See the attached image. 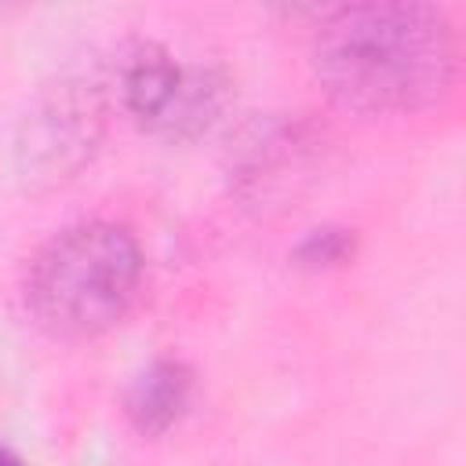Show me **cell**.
<instances>
[{"instance_id":"cell-1","label":"cell","mask_w":466,"mask_h":466,"mask_svg":"<svg viewBox=\"0 0 466 466\" xmlns=\"http://www.w3.org/2000/svg\"><path fill=\"white\" fill-rule=\"evenodd\" d=\"M309 62L317 84L346 109L419 113L451 95L459 47L441 7L364 0L320 18Z\"/></svg>"},{"instance_id":"cell-2","label":"cell","mask_w":466,"mask_h":466,"mask_svg":"<svg viewBox=\"0 0 466 466\" xmlns=\"http://www.w3.org/2000/svg\"><path fill=\"white\" fill-rule=\"evenodd\" d=\"M142 284L135 233L109 218H84L40 244L25 269V306L55 339H95L120 324Z\"/></svg>"},{"instance_id":"cell-3","label":"cell","mask_w":466,"mask_h":466,"mask_svg":"<svg viewBox=\"0 0 466 466\" xmlns=\"http://www.w3.org/2000/svg\"><path fill=\"white\" fill-rule=\"evenodd\" d=\"M106 127V102L98 76H62L44 87L18 124L15 167L25 186L51 189L80 175L95 157Z\"/></svg>"},{"instance_id":"cell-4","label":"cell","mask_w":466,"mask_h":466,"mask_svg":"<svg viewBox=\"0 0 466 466\" xmlns=\"http://www.w3.org/2000/svg\"><path fill=\"white\" fill-rule=\"evenodd\" d=\"M182 69L175 55L157 40H135L120 51L116 62V91L120 106L149 127H164V116L182 87Z\"/></svg>"},{"instance_id":"cell-5","label":"cell","mask_w":466,"mask_h":466,"mask_svg":"<svg viewBox=\"0 0 466 466\" xmlns=\"http://www.w3.org/2000/svg\"><path fill=\"white\" fill-rule=\"evenodd\" d=\"M189 397H193L189 364L175 357H157L127 386L124 411L142 437H160L182 419V411L189 408Z\"/></svg>"},{"instance_id":"cell-6","label":"cell","mask_w":466,"mask_h":466,"mask_svg":"<svg viewBox=\"0 0 466 466\" xmlns=\"http://www.w3.org/2000/svg\"><path fill=\"white\" fill-rule=\"evenodd\" d=\"M353 251V229H342V226H320L313 233H306L295 248V262L299 266H335L342 262L346 255Z\"/></svg>"},{"instance_id":"cell-7","label":"cell","mask_w":466,"mask_h":466,"mask_svg":"<svg viewBox=\"0 0 466 466\" xmlns=\"http://www.w3.org/2000/svg\"><path fill=\"white\" fill-rule=\"evenodd\" d=\"M0 466H25V462H22V455H18L15 448L0 444Z\"/></svg>"}]
</instances>
